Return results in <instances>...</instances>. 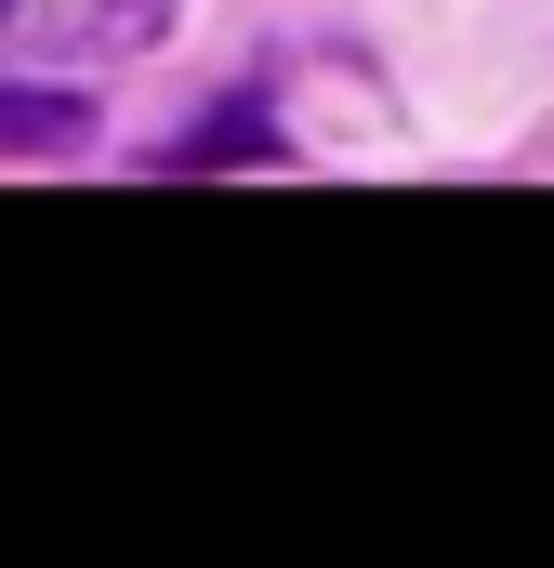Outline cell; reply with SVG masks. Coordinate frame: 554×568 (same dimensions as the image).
<instances>
[{"mask_svg":"<svg viewBox=\"0 0 554 568\" xmlns=\"http://www.w3.org/2000/svg\"><path fill=\"white\" fill-rule=\"evenodd\" d=\"M185 0H0V53L13 67H133L172 40Z\"/></svg>","mask_w":554,"mask_h":568,"instance_id":"cell-1","label":"cell"},{"mask_svg":"<svg viewBox=\"0 0 554 568\" xmlns=\"http://www.w3.org/2000/svg\"><path fill=\"white\" fill-rule=\"evenodd\" d=\"M80 133H93V120H80L66 93H13V80H0V145H80Z\"/></svg>","mask_w":554,"mask_h":568,"instance_id":"cell-2","label":"cell"}]
</instances>
